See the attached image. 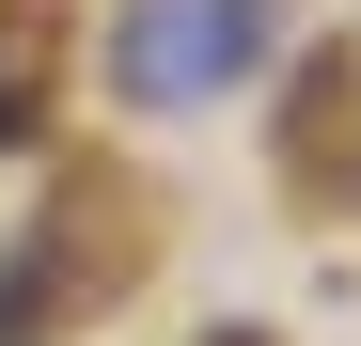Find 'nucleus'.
Returning <instances> with one entry per match:
<instances>
[{"mask_svg": "<svg viewBox=\"0 0 361 346\" xmlns=\"http://www.w3.org/2000/svg\"><path fill=\"white\" fill-rule=\"evenodd\" d=\"M63 268H79V220H47V237L0 268V346H47V330L79 315V299H63Z\"/></svg>", "mask_w": 361, "mask_h": 346, "instance_id": "7ed1b4c3", "label": "nucleus"}, {"mask_svg": "<svg viewBox=\"0 0 361 346\" xmlns=\"http://www.w3.org/2000/svg\"><path fill=\"white\" fill-rule=\"evenodd\" d=\"M345 95H361L345 47H314V64H298V95H283V173H298L314 205H330V157H345Z\"/></svg>", "mask_w": 361, "mask_h": 346, "instance_id": "f03ea898", "label": "nucleus"}, {"mask_svg": "<svg viewBox=\"0 0 361 346\" xmlns=\"http://www.w3.org/2000/svg\"><path fill=\"white\" fill-rule=\"evenodd\" d=\"M252 64H267V0H157L126 32V95H157V110H189V95L252 79Z\"/></svg>", "mask_w": 361, "mask_h": 346, "instance_id": "f257e3e1", "label": "nucleus"}]
</instances>
